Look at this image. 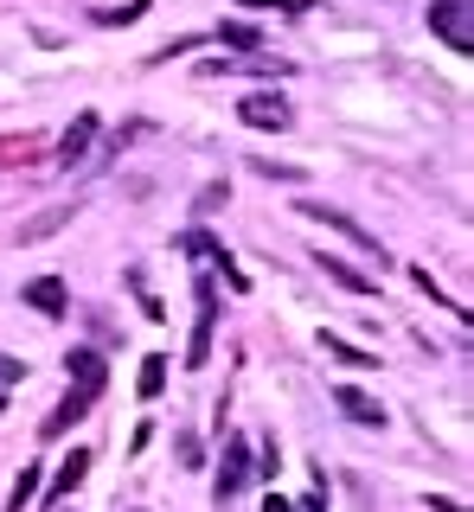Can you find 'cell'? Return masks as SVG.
<instances>
[{
    "instance_id": "6da1fadb",
    "label": "cell",
    "mask_w": 474,
    "mask_h": 512,
    "mask_svg": "<svg viewBox=\"0 0 474 512\" xmlns=\"http://www.w3.org/2000/svg\"><path fill=\"white\" fill-rule=\"evenodd\" d=\"M65 365H71V397L39 423V436H65V429H77V416H84V410L103 397V378H109V372H103V359H97L90 346H84V352H71Z\"/></svg>"
},
{
    "instance_id": "7a4b0ae2",
    "label": "cell",
    "mask_w": 474,
    "mask_h": 512,
    "mask_svg": "<svg viewBox=\"0 0 474 512\" xmlns=\"http://www.w3.org/2000/svg\"><path fill=\"white\" fill-rule=\"evenodd\" d=\"M212 333H218V288L212 282H193V340H186V372H199L212 359Z\"/></svg>"
},
{
    "instance_id": "3957f363",
    "label": "cell",
    "mask_w": 474,
    "mask_h": 512,
    "mask_svg": "<svg viewBox=\"0 0 474 512\" xmlns=\"http://www.w3.org/2000/svg\"><path fill=\"white\" fill-rule=\"evenodd\" d=\"M430 26L449 52H474V0H430Z\"/></svg>"
},
{
    "instance_id": "277c9868",
    "label": "cell",
    "mask_w": 474,
    "mask_h": 512,
    "mask_svg": "<svg viewBox=\"0 0 474 512\" xmlns=\"http://www.w3.org/2000/svg\"><path fill=\"white\" fill-rule=\"evenodd\" d=\"M237 122H244V128H257V135H282V128L295 122V109L282 103L276 90H250L244 103H237Z\"/></svg>"
},
{
    "instance_id": "5b68a950",
    "label": "cell",
    "mask_w": 474,
    "mask_h": 512,
    "mask_svg": "<svg viewBox=\"0 0 474 512\" xmlns=\"http://www.w3.org/2000/svg\"><path fill=\"white\" fill-rule=\"evenodd\" d=\"M244 487H250V442H244V436H231V442H225V455H218L212 500H218V506H231V500H237Z\"/></svg>"
},
{
    "instance_id": "8992f818",
    "label": "cell",
    "mask_w": 474,
    "mask_h": 512,
    "mask_svg": "<svg viewBox=\"0 0 474 512\" xmlns=\"http://www.w3.org/2000/svg\"><path fill=\"white\" fill-rule=\"evenodd\" d=\"M180 250H186V256H205V263H212V269H218V276H225V282L237 288V295H244V288H250V276H244V269H237V263H231V250H225V244H218V237H212V231H186V237H180Z\"/></svg>"
},
{
    "instance_id": "52a82bcc",
    "label": "cell",
    "mask_w": 474,
    "mask_h": 512,
    "mask_svg": "<svg viewBox=\"0 0 474 512\" xmlns=\"http://www.w3.org/2000/svg\"><path fill=\"white\" fill-rule=\"evenodd\" d=\"M97 128H103L97 109H77V122L58 135V154H52V160H58V167H77V160H90V148H97Z\"/></svg>"
},
{
    "instance_id": "ba28073f",
    "label": "cell",
    "mask_w": 474,
    "mask_h": 512,
    "mask_svg": "<svg viewBox=\"0 0 474 512\" xmlns=\"http://www.w3.org/2000/svg\"><path fill=\"white\" fill-rule=\"evenodd\" d=\"M26 308L45 314V320H58V314H71V288L58 276H33V282H26Z\"/></svg>"
},
{
    "instance_id": "9c48e42d",
    "label": "cell",
    "mask_w": 474,
    "mask_h": 512,
    "mask_svg": "<svg viewBox=\"0 0 474 512\" xmlns=\"http://www.w3.org/2000/svg\"><path fill=\"white\" fill-rule=\"evenodd\" d=\"M302 218H314V224H334V231H346L359 250H372V256H378V237H372V231H366V224H359L353 212H334V205H314V199H308V205H302Z\"/></svg>"
},
{
    "instance_id": "30bf717a",
    "label": "cell",
    "mask_w": 474,
    "mask_h": 512,
    "mask_svg": "<svg viewBox=\"0 0 474 512\" xmlns=\"http://www.w3.org/2000/svg\"><path fill=\"white\" fill-rule=\"evenodd\" d=\"M334 404L353 416L359 429H385V404H372V397L359 391V384H334Z\"/></svg>"
},
{
    "instance_id": "8fae6325",
    "label": "cell",
    "mask_w": 474,
    "mask_h": 512,
    "mask_svg": "<svg viewBox=\"0 0 474 512\" xmlns=\"http://www.w3.org/2000/svg\"><path fill=\"white\" fill-rule=\"evenodd\" d=\"M205 71H263V77H289V58H257V52H250V58H205Z\"/></svg>"
},
{
    "instance_id": "7c38bea8",
    "label": "cell",
    "mask_w": 474,
    "mask_h": 512,
    "mask_svg": "<svg viewBox=\"0 0 474 512\" xmlns=\"http://www.w3.org/2000/svg\"><path fill=\"white\" fill-rule=\"evenodd\" d=\"M314 263H321V276H327V282H340V288H353V295H372V288H378L372 276H359V269H353V263H346V256H314Z\"/></svg>"
},
{
    "instance_id": "4fadbf2b",
    "label": "cell",
    "mask_w": 474,
    "mask_h": 512,
    "mask_svg": "<svg viewBox=\"0 0 474 512\" xmlns=\"http://www.w3.org/2000/svg\"><path fill=\"white\" fill-rule=\"evenodd\" d=\"M84 468H90V455H84V448H71V455L58 461V474H52V487H45V493H52V500H65L77 480H84Z\"/></svg>"
},
{
    "instance_id": "5bb4252c",
    "label": "cell",
    "mask_w": 474,
    "mask_h": 512,
    "mask_svg": "<svg viewBox=\"0 0 474 512\" xmlns=\"http://www.w3.org/2000/svg\"><path fill=\"white\" fill-rule=\"evenodd\" d=\"M410 282H417V288H423V295L436 301L442 314H462V320H468V308H462V301H455V295H449V288H442V282H436V276H430V269H423V263H410Z\"/></svg>"
},
{
    "instance_id": "9a60e30c",
    "label": "cell",
    "mask_w": 474,
    "mask_h": 512,
    "mask_svg": "<svg viewBox=\"0 0 474 512\" xmlns=\"http://www.w3.org/2000/svg\"><path fill=\"white\" fill-rule=\"evenodd\" d=\"M167 352H148V359H141V397H161L167 391Z\"/></svg>"
},
{
    "instance_id": "2e32d148",
    "label": "cell",
    "mask_w": 474,
    "mask_h": 512,
    "mask_svg": "<svg viewBox=\"0 0 474 512\" xmlns=\"http://www.w3.org/2000/svg\"><path fill=\"white\" fill-rule=\"evenodd\" d=\"M321 346H327V352H334V359H340V365H359V372H372V365H378V359H372V352H359L353 340H340V333H321Z\"/></svg>"
},
{
    "instance_id": "e0dca14e",
    "label": "cell",
    "mask_w": 474,
    "mask_h": 512,
    "mask_svg": "<svg viewBox=\"0 0 474 512\" xmlns=\"http://www.w3.org/2000/svg\"><path fill=\"white\" fill-rule=\"evenodd\" d=\"M71 212H77V205H52V212H45V218H33V224H26V244H33V237H52L58 231V224H71Z\"/></svg>"
},
{
    "instance_id": "ac0fdd59",
    "label": "cell",
    "mask_w": 474,
    "mask_h": 512,
    "mask_svg": "<svg viewBox=\"0 0 474 512\" xmlns=\"http://www.w3.org/2000/svg\"><path fill=\"white\" fill-rule=\"evenodd\" d=\"M39 487H45L39 468H20V480H13V493H7V512H26V500H33Z\"/></svg>"
},
{
    "instance_id": "d6986e66",
    "label": "cell",
    "mask_w": 474,
    "mask_h": 512,
    "mask_svg": "<svg viewBox=\"0 0 474 512\" xmlns=\"http://www.w3.org/2000/svg\"><path fill=\"white\" fill-rule=\"evenodd\" d=\"M39 154H45V148H39L33 135H26V141H20V135H13V141H0V167H20V160H39Z\"/></svg>"
},
{
    "instance_id": "ffe728a7",
    "label": "cell",
    "mask_w": 474,
    "mask_h": 512,
    "mask_svg": "<svg viewBox=\"0 0 474 512\" xmlns=\"http://www.w3.org/2000/svg\"><path fill=\"white\" fill-rule=\"evenodd\" d=\"M148 13V0H129V7H97V26H135Z\"/></svg>"
},
{
    "instance_id": "44dd1931",
    "label": "cell",
    "mask_w": 474,
    "mask_h": 512,
    "mask_svg": "<svg viewBox=\"0 0 474 512\" xmlns=\"http://www.w3.org/2000/svg\"><path fill=\"white\" fill-rule=\"evenodd\" d=\"M129 288L141 295V314H148V320H167V314H161V295L148 288V276H141V269H129Z\"/></svg>"
},
{
    "instance_id": "7402d4cb",
    "label": "cell",
    "mask_w": 474,
    "mask_h": 512,
    "mask_svg": "<svg viewBox=\"0 0 474 512\" xmlns=\"http://www.w3.org/2000/svg\"><path fill=\"white\" fill-rule=\"evenodd\" d=\"M237 7H276V13H308V7H321V0H237Z\"/></svg>"
},
{
    "instance_id": "603a6c76",
    "label": "cell",
    "mask_w": 474,
    "mask_h": 512,
    "mask_svg": "<svg viewBox=\"0 0 474 512\" xmlns=\"http://www.w3.org/2000/svg\"><path fill=\"white\" fill-rule=\"evenodd\" d=\"M263 180H302V167H289V160H257Z\"/></svg>"
},
{
    "instance_id": "cb8c5ba5",
    "label": "cell",
    "mask_w": 474,
    "mask_h": 512,
    "mask_svg": "<svg viewBox=\"0 0 474 512\" xmlns=\"http://www.w3.org/2000/svg\"><path fill=\"white\" fill-rule=\"evenodd\" d=\"M218 39H225V45H237V52H257V32H250V26H225Z\"/></svg>"
},
{
    "instance_id": "d4e9b609",
    "label": "cell",
    "mask_w": 474,
    "mask_h": 512,
    "mask_svg": "<svg viewBox=\"0 0 474 512\" xmlns=\"http://www.w3.org/2000/svg\"><path fill=\"white\" fill-rule=\"evenodd\" d=\"M20 372H26L20 359H0V384H13V378H20Z\"/></svg>"
},
{
    "instance_id": "484cf974",
    "label": "cell",
    "mask_w": 474,
    "mask_h": 512,
    "mask_svg": "<svg viewBox=\"0 0 474 512\" xmlns=\"http://www.w3.org/2000/svg\"><path fill=\"white\" fill-rule=\"evenodd\" d=\"M263 512H295V506L282 500V493H270V500H263Z\"/></svg>"
},
{
    "instance_id": "4316f807",
    "label": "cell",
    "mask_w": 474,
    "mask_h": 512,
    "mask_svg": "<svg viewBox=\"0 0 474 512\" xmlns=\"http://www.w3.org/2000/svg\"><path fill=\"white\" fill-rule=\"evenodd\" d=\"M302 512H327V506H321V493H314V500H308V506H302Z\"/></svg>"
}]
</instances>
